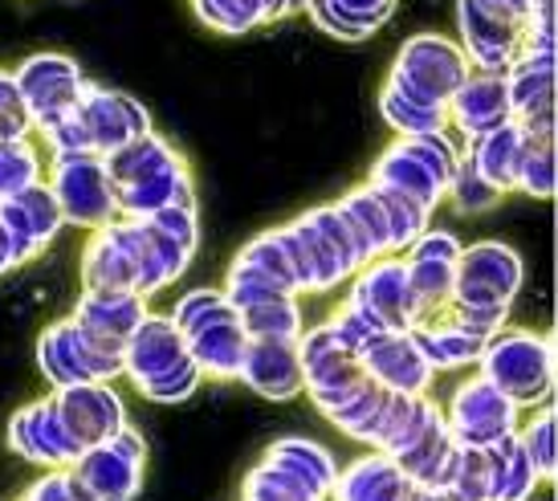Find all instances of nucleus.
Returning a JSON list of instances; mask_svg holds the SVG:
<instances>
[{"mask_svg": "<svg viewBox=\"0 0 558 501\" xmlns=\"http://www.w3.org/2000/svg\"><path fill=\"white\" fill-rule=\"evenodd\" d=\"M126 376L140 383V392L159 404H175L201 388L204 367L192 359L187 339L175 318L147 314L140 330L126 339Z\"/></svg>", "mask_w": 558, "mask_h": 501, "instance_id": "f257e3e1", "label": "nucleus"}, {"mask_svg": "<svg viewBox=\"0 0 558 501\" xmlns=\"http://www.w3.org/2000/svg\"><path fill=\"white\" fill-rule=\"evenodd\" d=\"M171 318L184 330L187 351L204 367V376L241 379L253 334H248L245 318H241V310L233 306L229 294H220V290H192V294L175 302Z\"/></svg>", "mask_w": 558, "mask_h": 501, "instance_id": "f03ea898", "label": "nucleus"}, {"mask_svg": "<svg viewBox=\"0 0 558 501\" xmlns=\"http://www.w3.org/2000/svg\"><path fill=\"white\" fill-rule=\"evenodd\" d=\"M469 74H473V62H469L461 41H452L445 33H412L396 53V65H391V78L384 90L424 110H449Z\"/></svg>", "mask_w": 558, "mask_h": 501, "instance_id": "7ed1b4c3", "label": "nucleus"}, {"mask_svg": "<svg viewBox=\"0 0 558 501\" xmlns=\"http://www.w3.org/2000/svg\"><path fill=\"white\" fill-rule=\"evenodd\" d=\"M457 168H461V151L449 139V131H428V135H400L379 156L372 180L412 196L433 212L436 204L449 196Z\"/></svg>", "mask_w": 558, "mask_h": 501, "instance_id": "20e7f679", "label": "nucleus"}, {"mask_svg": "<svg viewBox=\"0 0 558 501\" xmlns=\"http://www.w3.org/2000/svg\"><path fill=\"white\" fill-rule=\"evenodd\" d=\"M477 367L518 407H543L555 388V351L550 339L534 330H497L481 351Z\"/></svg>", "mask_w": 558, "mask_h": 501, "instance_id": "39448f33", "label": "nucleus"}, {"mask_svg": "<svg viewBox=\"0 0 558 501\" xmlns=\"http://www.w3.org/2000/svg\"><path fill=\"white\" fill-rule=\"evenodd\" d=\"M126 346L110 343L102 334L78 327V322H58L46 330V339L37 346L41 371L49 376L53 388H70V383H107L119 371H126Z\"/></svg>", "mask_w": 558, "mask_h": 501, "instance_id": "423d86ee", "label": "nucleus"}, {"mask_svg": "<svg viewBox=\"0 0 558 501\" xmlns=\"http://www.w3.org/2000/svg\"><path fill=\"white\" fill-rule=\"evenodd\" d=\"M522 278H526V266H522V253L513 245H506V241H477V245H469L461 253L449 306L510 314L513 298L522 290Z\"/></svg>", "mask_w": 558, "mask_h": 501, "instance_id": "0eeeda50", "label": "nucleus"}, {"mask_svg": "<svg viewBox=\"0 0 558 501\" xmlns=\"http://www.w3.org/2000/svg\"><path fill=\"white\" fill-rule=\"evenodd\" d=\"M49 188L62 204V217L78 229H102L119 212V188L107 172V156H98V151L53 156Z\"/></svg>", "mask_w": 558, "mask_h": 501, "instance_id": "6e6552de", "label": "nucleus"}, {"mask_svg": "<svg viewBox=\"0 0 558 501\" xmlns=\"http://www.w3.org/2000/svg\"><path fill=\"white\" fill-rule=\"evenodd\" d=\"M143 473V440L135 428H119L110 440L94 444L65 473L82 501H131Z\"/></svg>", "mask_w": 558, "mask_h": 501, "instance_id": "1a4fd4ad", "label": "nucleus"}, {"mask_svg": "<svg viewBox=\"0 0 558 501\" xmlns=\"http://www.w3.org/2000/svg\"><path fill=\"white\" fill-rule=\"evenodd\" d=\"M518 420H522V407L513 404L497 383H489L481 371L452 392L449 428H452V437H457V444L489 449L497 440L513 437V432L522 428Z\"/></svg>", "mask_w": 558, "mask_h": 501, "instance_id": "9d476101", "label": "nucleus"}, {"mask_svg": "<svg viewBox=\"0 0 558 501\" xmlns=\"http://www.w3.org/2000/svg\"><path fill=\"white\" fill-rule=\"evenodd\" d=\"M457 29L473 70L489 74H510V65L526 53L530 41V25L497 13L485 0H457Z\"/></svg>", "mask_w": 558, "mask_h": 501, "instance_id": "9b49d317", "label": "nucleus"}, {"mask_svg": "<svg viewBox=\"0 0 558 501\" xmlns=\"http://www.w3.org/2000/svg\"><path fill=\"white\" fill-rule=\"evenodd\" d=\"M298 236H302V249L311 257L314 269V290H330L335 282H342L347 273H355L359 266H367V257L359 249L351 224L342 220V212L330 208H314L302 220H294Z\"/></svg>", "mask_w": 558, "mask_h": 501, "instance_id": "f8f14e48", "label": "nucleus"}, {"mask_svg": "<svg viewBox=\"0 0 558 501\" xmlns=\"http://www.w3.org/2000/svg\"><path fill=\"white\" fill-rule=\"evenodd\" d=\"M359 310H367L384 330H412L424 322V306L416 298V285L408 273V261L400 257H384L359 273L355 294H351Z\"/></svg>", "mask_w": 558, "mask_h": 501, "instance_id": "ddd939ff", "label": "nucleus"}, {"mask_svg": "<svg viewBox=\"0 0 558 501\" xmlns=\"http://www.w3.org/2000/svg\"><path fill=\"white\" fill-rule=\"evenodd\" d=\"M16 86L29 102L33 126H46L70 114L86 90L82 70L62 53H33L29 62H21V70H16Z\"/></svg>", "mask_w": 558, "mask_h": 501, "instance_id": "4468645a", "label": "nucleus"}, {"mask_svg": "<svg viewBox=\"0 0 558 501\" xmlns=\"http://www.w3.org/2000/svg\"><path fill=\"white\" fill-rule=\"evenodd\" d=\"M53 404H58V416H62L70 440L78 444V453H86V449L114 437L119 428H126L123 400L110 392L107 383H70V388H58Z\"/></svg>", "mask_w": 558, "mask_h": 501, "instance_id": "2eb2a0df", "label": "nucleus"}, {"mask_svg": "<svg viewBox=\"0 0 558 501\" xmlns=\"http://www.w3.org/2000/svg\"><path fill=\"white\" fill-rule=\"evenodd\" d=\"M359 359H363V367H367L384 388H391V392L428 395V388H433L436 367L428 363V355L420 351L412 330H384L379 339H372V343L359 351Z\"/></svg>", "mask_w": 558, "mask_h": 501, "instance_id": "dca6fc26", "label": "nucleus"}, {"mask_svg": "<svg viewBox=\"0 0 558 501\" xmlns=\"http://www.w3.org/2000/svg\"><path fill=\"white\" fill-rule=\"evenodd\" d=\"M461 253H465V245L452 233L428 229V233L408 249V257H403V261H408V273H412V285H416V298H420V306H424V318L449 310Z\"/></svg>", "mask_w": 558, "mask_h": 501, "instance_id": "f3484780", "label": "nucleus"}, {"mask_svg": "<svg viewBox=\"0 0 558 501\" xmlns=\"http://www.w3.org/2000/svg\"><path fill=\"white\" fill-rule=\"evenodd\" d=\"M78 119L90 131L98 156H110V151H119L131 139H140V135L151 131V119H147V110L135 98L119 95V90H102V86H86L82 90Z\"/></svg>", "mask_w": 558, "mask_h": 501, "instance_id": "a211bd4d", "label": "nucleus"}, {"mask_svg": "<svg viewBox=\"0 0 558 501\" xmlns=\"http://www.w3.org/2000/svg\"><path fill=\"white\" fill-rule=\"evenodd\" d=\"M510 119H513V102H510V82H506V74L473 70L469 82L449 102V126L465 131L469 143L497 131V126L510 123Z\"/></svg>", "mask_w": 558, "mask_h": 501, "instance_id": "6ab92c4d", "label": "nucleus"}, {"mask_svg": "<svg viewBox=\"0 0 558 501\" xmlns=\"http://www.w3.org/2000/svg\"><path fill=\"white\" fill-rule=\"evenodd\" d=\"M0 220H4V229L13 233L16 249L21 257L29 261L37 249H46L53 233L65 224L62 217V204L53 196L49 184H33L25 188L21 196H9V200H0Z\"/></svg>", "mask_w": 558, "mask_h": 501, "instance_id": "aec40b11", "label": "nucleus"}, {"mask_svg": "<svg viewBox=\"0 0 558 501\" xmlns=\"http://www.w3.org/2000/svg\"><path fill=\"white\" fill-rule=\"evenodd\" d=\"M513 119L522 123H550L555 107V46H526V53L510 65Z\"/></svg>", "mask_w": 558, "mask_h": 501, "instance_id": "412c9836", "label": "nucleus"}, {"mask_svg": "<svg viewBox=\"0 0 558 501\" xmlns=\"http://www.w3.org/2000/svg\"><path fill=\"white\" fill-rule=\"evenodd\" d=\"M241 379L253 392L269 395V400H290L294 392H302L298 339H248Z\"/></svg>", "mask_w": 558, "mask_h": 501, "instance_id": "4be33fe9", "label": "nucleus"}, {"mask_svg": "<svg viewBox=\"0 0 558 501\" xmlns=\"http://www.w3.org/2000/svg\"><path fill=\"white\" fill-rule=\"evenodd\" d=\"M416 493L420 486L384 449L372 456H359L335 486V501H416Z\"/></svg>", "mask_w": 558, "mask_h": 501, "instance_id": "5701e85b", "label": "nucleus"}, {"mask_svg": "<svg viewBox=\"0 0 558 501\" xmlns=\"http://www.w3.org/2000/svg\"><path fill=\"white\" fill-rule=\"evenodd\" d=\"M9 444L29 461H78V444L70 440L58 404L41 400V404L16 412V420L9 424Z\"/></svg>", "mask_w": 558, "mask_h": 501, "instance_id": "b1692460", "label": "nucleus"}, {"mask_svg": "<svg viewBox=\"0 0 558 501\" xmlns=\"http://www.w3.org/2000/svg\"><path fill=\"white\" fill-rule=\"evenodd\" d=\"M526 143H530V126L522 123V119H510V123H501L497 131L469 143L465 156L473 159V168H477L494 188L513 192L518 188V172H522Z\"/></svg>", "mask_w": 558, "mask_h": 501, "instance_id": "393cba45", "label": "nucleus"}, {"mask_svg": "<svg viewBox=\"0 0 558 501\" xmlns=\"http://www.w3.org/2000/svg\"><path fill=\"white\" fill-rule=\"evenodd\" d=\"M143 318H147L143 294H131V290H86V298L74 310L78 327L94 330V334H102L119 346H126V339L140 330Z\"/></svg>", "mask_w": 558, "mask_h": 501, "instance_id": "a878e982", "label": "nucleus"}, {"mask_svg": "<svg viewBox=\"0 0 558 501\" xmlns=\"http://www.w3.org/2000/svg\"><path fill=\"white\" fill-rule=\"evenodd\" d=\"M184 168V159L171 151L168 143L159 139L156 131H147L140 139H131L126 147L110 151L107 156V172L114 180V188H140V184H151L159 175H171Z\"/></svg>", "mask_w": 558, "mask_h": 501, "instance_id": "bb28decb", "label": "nucleus"}, {"mask_svg": "<svg viewBox=\"0 0 558 501\" xmlns=\"http://www.w3.org/2000/svg\"><path fill=\"white\" fill-rule=\"evenodd\" d=\"M518 432L485 449L489 453V501H530L534 486L543 481V473Z\"/></svg>", "mask_w": 558, "mask_h": 501, "instance_id": "cd10ccee", "label": "nucleus"}, {"mask_svg": "<svg viewBox=\"0 0 558 501\" xmlns=\"http://www.w3.org/2000/svg\"><path fill=\"white\" fill-rule=\"evenodd\" d=\"M335 208H339L342 220L351 224V233H355L359 249H363V257H367V261H375V257L391 253L388 208H384V200H379V192H375L372 184H363V188L347 192V196H342Z\"/></svg>", "mask_w": 558, "mask_h": 501, "instance_id": "c85d7f7f", "label": "nucleus"}, {"mask_svg": "<svg viewBox=\"0 0 558 501\" xmlns=\"http://www.w3.org/2000/svg\"><path fill=\"white\" fill-rule=\"evenodd\" d=\"M412 334H416L420 351L428 355V363H433L436 371L477 363L481 351H485V339L469 334L465 327H457L449 314H445V318H436V322H428V318H424V322H416V327H412Z\"/></svg>", "mask_w": 558, "mask_h": 501, "instance_id": "c756f323", "label": "nucleus"}, {"mask_svg": "<svg viewBox=\"0 0 558 501\" xmlns=\"http://www.w3.org/2000/svg\"><path fill=\"white\" fill-rule=\"evenodd\" d=\"M192 4L204 25H213L217 33H248L294 13L290 0H192Z\"/></svg>", "mask_w": 558, "mask_h": 501, "instance_id": "7c9ffc66", "label": "nucleus"}, {"mask_svg": "<svg viewBox=\"0 0 558 501\" xmlns=\"http://www.w3.org/2000/svg\"><path fill=\"white\" fill-rule=\"evenodd\" d=\"M323 498L326 489H318L311 477H302L298 469L281 465L274 456H265L245 481V501H323Z\"/></svg>", "mask_w": 558, "mask_h": 501, "instance_id": "2f4dec72", "label": "nucleus"}, {"mask_svg": "<svg viewBox=\"0 0 558 501\" xmlns=\"http://www.w3.org/2000/svg\"><path fill=\"white\" fill-rule=\"evenodd\" d=\"M530 143L522 156V172H518V192H526L534 200H550L555 196V139H550V123H526Z\"/></svg>", "mask_w": 558, "mask_h": 501, "instance_id": "473e14b6", "label": "nucleus"}, {"mask_svg": "<svg viewBox=\"0 0 558 501\" xmlns=\"http://www.w3.org/2000/svg\"><path fill=\"white\" fill-rule=\"evenodd\" d=\"M265 456H274V461H281V465H290V469H298L302 477H311L318 489H330L339 486V473H335V456L326 453L323 444H314V440H302V437H286L278 440L274 449Z\"/></svg>", "mask_w": 558, "mask_h": 501, "instance_id": "72a5a7b5", "label": "nucleus"}, {"mask_svg": "<svg viewBox=\"0 0 558 501\" xmlns=\"http://www.w3.org/2000/svg\"><path fill=\"white\" fill-rule=\"evenodd\" d=\"M253 339H302V314L294 298H269L253 302L241 310Z\"/></svg>", "mask_w": 558, "mask_h": 501, "instance_id": "f704fd0d", "label": "nucleus"}, {"mask_svg": "<svg viewBox=\"0 0 558 501\" xmlns=\"http://www.w3.org/2000/svg\"><path fill=\"white\" fill-rule=\"evenodd\" d=\"M41 184V163L29 139H0V200Z\"/></svg>", "mask_w": 558, "mask_h": 501, "instance_id": "c9c22d12", "label": "nucleus"}, {"mask_svg": "<svg viewBox=\"0 0 558 501\" xmlns=\"http://www.w3.org/2000/svg\"><path fill=\"white\" fill-rule=\"evenodd\" d=\"M449 196L452 204H457V212H465V217H477V212H489L506 192L494 188L485 175L473 168V159L461 156V168H457V175H452L449 184Z\"/></svg>", "mask_w": 558, "mask_h": 501, "instance_id": "e433bc0d", "label": "nucleus"}, {"mask_svg": "<svg viewBox=\"0 0 558 501\" xmlns=\"http://www.w3.org/2000/svg\"><path fill=\"white\" fill-rule=\"evenodd\" d=\"M518 437H522V444L530 449L538 473L550 481V477L558 473V416H555V407H543V412H538V416H534Z\"/></svg>", "mask_w": 558, "mask_h": 501, "instance_id": "4c0bfd02", "label": "nucleus"}, {"mask_svg": "<svg viewBox=\"0 0 558 501\" xmlns=\"http://www.w3.org/2000/svg\"><path fill=\"white\" fill-rule=\"evenodd\" d=\"M33 126L29 102L16 86V74L0 70V139H25Z\"/></svg>", "mask_w": 558, "mask_h": 501, "instance_id": "58836bf2", "label": "nucleus"}, {"mask_svg": "<svg viewBox=\"0 0 558 501\" xmlns=\"http://www.w3.org/2000/svg\"><path fill=\"white\" fill-rule=\"evenodd\" d=\"M326 4H330L342 21H351L363 37H372V33H379L388 25L400 0H326Z\"/></svg>", "mask_w": 558, "mask_h": 501, "instance_id": "ea45409f", "label": "nucleus"}, {"mask_svg": "<svg viewBox=\"0 0 558 501\" xmlns=\"http://www.w3.org/2000/svg\"><path fill=\"white\" fill-rule=\"evenodd\" d=\"M25 501H82V498L70 489V481H65L62 473V477H46L41 486H33V493Z\"/></svg>", "mask_w": 558, "mask_h": 501, "instance_id": "a19ab883", "label": "nucleus"}, {"mask_svg": "<svg viewBox=\"0 0 558 501\" xmlns=\"http://www.w3.org/2000/svg\"><path fill=\"white\" fill-rule=\"evenodd\" d=\"M485 4H494L497 13L513 16V21H522V25H530V16L538 9V0H485Z\"/></svg>", "mask_w": 558, "mask_h": 501, "instance_id": "79ce46f5", "label": "nucleus"}]
</instances>
